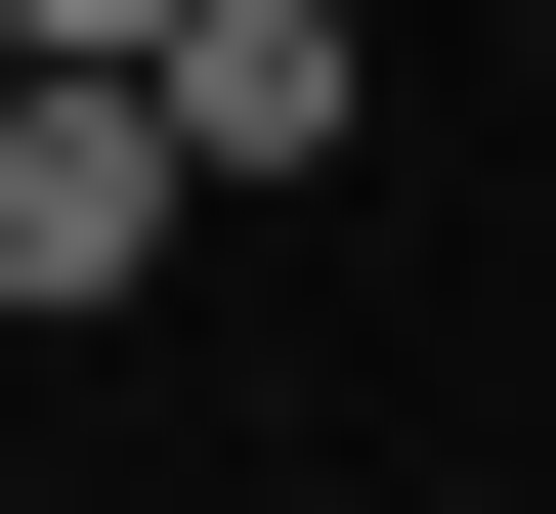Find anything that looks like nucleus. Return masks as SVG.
I'll use <instances>...</instances> for the list:
<instances>
[{
  "mask_svg": "<svg viewBox=\"0 0 556 514\" xmlns=\"http://www.w3.org/2000/svg\"><path fill=\"white\" fill-rule=\"evenodd\" d=\"M129 129H172V172H343V129H386V43H343V0H172Z\"/></svg>",
  "mask_w": 556,
  "mask_h": 514,
  "instance_id": "f257e3e1",
  "label": "nucleus"
},
{
  "mask_svg": "<svg viewBox=\"0 0 556 514\" xmlns=\"http://www.w3.org/2000/svg\"><path fill=\"white\" fill-rule=\"evenodd\" d=\"M172 258V129H129V86H0V300H129Z\"/></svg>",
  "mask_w": 556,
  "mask_h": 514,
  "instance_id": "f03ea898",
  "label": "nucleus"
},
{
  "mask_svg": "<svg viewBox=\"0 0 556 514\" xmlns=\"http://www.w3.org/2000/svg\"><path fill=\"white\" fill-rule=\"evenodd\" d=\"M0 43H43V86H129V43H172V0H0Z\"/></svg>",
  "mask_w": 556,
  "mask_h": 514,
  "instance_id": "7ed1b4c3",
  "label": "nucleus"
}]
</instances>
